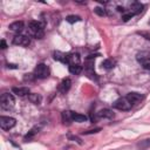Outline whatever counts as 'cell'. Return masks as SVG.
Instances as JSON below:
<instances>
[{
  "instance_id": "obj_10",
  "label": "cell",
  "mask_w": 150,
  "mask_h": 150,
  "mask_svg": "<svg viewBox=\"0 0 150 150\" xmlns=\"http://www.w3.org/2000/svg\"><path fill=\"white\" fill-rule=\"evenodd\" d=\"M12 91L18 96H25L29 94V88L28 87H13Z\"/></svg>"
},
{
  "instance_id": "obj_20",
  "label": "cell",
  "mask_w": 150,
  "mask_h": 150,
  "mask_svg": "<svg viewBox=\"0 0 150 150\" xmlns=\"http://www.w3.org/2000/svg\"><path fill=\"white\" fill-rule=\"evenodd\" d=\"M39 130H40V128L39 127H34V128H32L28 132H27V135L25 136V141H27V139H30L34 135H36L38 132H39Z\"/></svg>"
},
{
  "instance_id": "obj_2",
  "label": "cell",
  "mask_w": 150,
  "mask_h": 150,
  "mask_svg": "<svg viewBox=\"0 0 150 150\" xmlns=\"http://www.w3.org/2000/svg\"><path fill=\"white\" fill-rule=\"evenodd\" d=\"M14 103H15V100H14V96L12 94H8V93H4L0 97V107L5 110H9L14 107Z\"/></svg>"
},
{
  "instance_id": "obj_26",
  "label": "cell",
  "mask_w": 150,
  "mask_h": 150,
  "mask_svg": "<svg viewBox=\"0 0 150 150\" xmlns=\"http://www.w3.org/2000/svg\"><path fill=\"white\" fill-rule=\"evenodd\" d=\"M101 129L100 128H96V129H93V130H88V131H83V134H86V135H89V134H96V132H98Z\"/></svg>"
},
{
  "instance_id": "obj_14",
  "label": "cell",
  "mask_w": 150,
  "mask_h": 150,
  "mask_svg": "<svg viewBox=\"0 0 150 150\" xmlns=\"http://www.w3.org/2000/svg\"><path fill=\"white\" fill-rule=\"evenodd\" d=\"M28 100L34 103V104H40L41 101H42V96L40 94H36V93H32V94H28Z\"/></svg>"
},
{
  "instance_id": "obj_18",
  "label": "cell",
  "mask_w": 150,
  "mask_h": 150,
  "mask_svg": "<svg viewBox=\"0 0 150 150\" xmlns=\"http://www.w3.org/2000/svg\"><path fill=\"white\" fill-rule=\"evenodd\" d=\"M69 71L74 75H79L81 71H82V66L80 64H73V66H69Z\"/></svg>"
},
{
  "instance_id": "obj_6",
  "label": "cell",
  "mask_w": 150,
  "mask_h": 150,
  "mask_svg": "<svg viewBox=\"0 0 150 150\" xmlns=\"http://www.w3.org/2000/svg\"><path fill=\"white\" fill-rule=\"evenodd\" d=\"M13 43L16 45V46H22V47H28L30 45V39L26 35H15L13 38Z\"/></svg>"
},
{
  "instance_id": "obj_24",
  "label": "cell",
  "mask_w": 150,
  "mask_h": 150,
  "mask_svg": "<svg viewBox=\"0 0 150 150\" xmlns=\"http://www.w3.org/2000/svg\"><path fill=\"white\" fill-rule=\"evenodd\" d=\"M138 145H139V146H150V138L141 141V142L138 143Z\"/></svg>"
},
{
  "instance_id": "obj_12",
  "label": "cell",
  "mask_w": 150,
  "mask_h": 150,
  "mask_svg": "<svg viewBox=\"0 0 150 150\" xmlns=\"http://www.w3.org/2000/svg\"><path fill=\"white\" fill-rule=\"evenodd\" d=\"M25 27V23L23 21H15V22H12L9 25V29L12 32H16V33H20Z\"/></svg>"
},
{
  "instance_id": "obj_21",
  "label": "cell",
  "mask_w": 150,
  "mask_h": 150,
  "mask_svg": "<svg viewBox=\"0 0 150 150\" xmlns=\"http://www.w3.org/2000/svg\"><path fill=\"white\" fill-rule=\"evenodd\" d=\"M62 121L64 123H70L73 120H71V111H63L62 112Z\"/></svg>"
},
{
  "instance_id": "obj_7",
  "label": "cell",
  "mask_w": 150,
  "mask_h": 150,
  "mask_svg": "<svg viewBox=\"0 0 150 150\" xmlns=\"http://www.w3.org/2000/svg\"><path fill=\"white\" fill-rule=\"evenodd\" d=\"M70 87H71V80H70L69 77L63 79V80L61 81L60 86H59V91H60L61 94H66V93L70 89Z\"/></svg>"
},
{
  "instance_id": "obj_16",
  "label": "cell",
  "mask_w": 150,
  "mask_h": 150,
  "mask_svg": "<svg viewBox=\"0 0 150 150\" xmlns=\"http://www.w3.org/2000/svg\"><path fill=\"white\" fill-rule=\"evenodd\" d=\"M53 56H54L55 60L61 61V62H63V63H67V54H64V53H62V52H59V50H55V52L53 53Z\"/></svg>"
},
{
  "instance_id": "obj_27",
  "label": "cell",
  "mask_w": 150,
  "mask_h": 150,
  "mask_svg": "<svg viewBox=\"0 0 150 150\" xmlns=\"http://www.w3.org/2000/svg\"><path fill=\"white\" fill-rule=\"evenodd\" d=\"M68 138H69V139H73V141H75V142H77L79 144H82L81 139H80L79 137H76V136H71V135H69V136H68Z\"/></svg>"
},
{
  "instance_id": "obj_22",
  "label": "cell",
  "mask_w": 150,
  "mask_h": 150,
  "mask_svg": "<svg viewBox=\"0 0 150 150\" xmlns=\"http://www.w3.org/2000/svg\"><path fill=\"white\" fill-rule=\"evenodd\" d=\"M66 21L69 22V23H75V22H79L81 21V18L79 15H68L66 18Z\"/></svg>"
},
{
  "instance_id": "obj_15",
  "label": "cell",
  "mask_w": 150,
  "mask_h": 150,
  "mask_svg": "<svg viewBox=\"0 0 150 150\" xmlns=\"http://www.w3.org/2000/svg\"><path fill=\"white\" fill-rule=\"evenodd\" d=\"M87 116L83 115V114H80V112H75V111H71V120L74 122H84L87 121Z\"/></svg>"
},
{
  "instance_id": "obj_9",
  "label": "cell",
  "mask_w": 150,
  "mask_h": 150,
  "mask_svg": "<svg viewBox=\"0 0 150 150\" xmlns=\"http://www.w3.org/2000/svg\"><path fill=\"white\" fill-rule=\"evenodd\" d=\"M125 97L129 100V102H130L131 104H136V103H138L139 101H142V98H143V96H142L139 93H129Z\"/></svg>"
},
{
  "instance_id": "obj_19",
  "label": "cell",
  "mask_w": 150,
  "mask_h": 150,
  "mask_svg": "<svg viewBox=\"0 0 150 150\" xmlns=\"http://www.w3.org/2000/svg\"><path fill=\"white\" fill-rule=\"evenodd\" d=\"M102 66H103V68H105V69H111V68L115 67V61H114L112 59H107V60H104V61L102 62Z\"/></svg>"
},
{
  "instance_id": "obj_28",
  "label": "cell",
  "mask_w": 150,
  "mask_h": 150,
  "mask_svg": "<svg viewBox=\"0 0 150 150\" xmlns=\"http://www.w3.org/2000/svg\"><path fill=\"white\" fill-rule=\"evenodd\" d=\"M0 47H1L2 49H5V48L7 47V45H6V41H5V40H1V42H0Z\"/></svg>"
},
{
  "instance_id": "obj_17",
  "label": "cell",
  "mask_w": 150,
  "mask_h": 150,
  "mask_svg": "<svg viewBox=\"0 0 150 150\" xmlns=\"http://www.w3.org/2000/svg\"><path fill=\"white\" fill-rule=\"evenodd\" d=\"M130 8H131V13H132V14H138V13L142 12L143 5H142L141 2H134V4L130 6Z\"/></svg>"
},
{
  "instance_id": "obj_11",
  "label": "cell",
  "mask_w": 150,
  "mask_h": 150,
  "mask_svg": "<svg viewBox=\"0 0 150 150\" xmlns=\"http://www.w3.org/2000/svg\"><path fill=\"white\" fill-rule=\"evenodd\" d=\"M136 59H137V61L139 63L144 64V63H146V62L150 61V53H148V52H141V53L137 54Z\"/></svg>"
},
{
  "instance_id": "obj_3",
  "label": "cell",
  "mask_w": 150,
  "mask_h": 150,
  "mask_svg": "<svg viewBox=\"0 0 150 150\" xmlns=\"http://www.w3.org/2000/svg\"><path fill=\"white\" fill-rule=\"evenodd\" d=\"M49 74H50V70L48 66L45 63H39L34 69V76L38 79H47Z\"/></svg>"
},
{
  "instance_id": "obj_4",
  "label": "cell",
  "mask_w": 150,
  "mask_h": 150,
  "mask_svg": "<svg viewBox=\"0 0 150 150\" xmlns=\"http://www.w3.org/2000/svg\"><path fill=\"white\" fill-rule=\"evenodd\" d=\"M112 107L116 108V109H118V110L127 111V110H130V109H131L132 104L129 102V100H128L127 97H121V98H118V100H116V101L114 102Z\"/></svg>"
},
{
  "instance_id": "obj_29",
  "label": "cell",
  "mask_w": 150,
  "mask_h": 150,
  "mask_svg": "<svg viewBox=\"0 0 150 150\" xmlns=\"http://www.w3.org/2000/svg\"><path fill=\"white\" fill-rule=\"evenodd\" d=\"M7 67H8V68H14V69H15V68H18V67H16V64H8Z\"/></svg>"
},
{
  "instance_id": "obj_23",
  "label": "cell",
  "mask_w": 150,
  "mask_h": 150,
  "mask_svg": "<svg viewBox=\"0 0 150 150\" xmlns=\"http://www.w3.org/2000/svg\"><path fill=\"white\" fill-rule=\"evenodd\" d=\"M94 12L97 14V15H100V16H104L107 13H105V11L103 9V8H101V7H96V8H94Z\"/></svg>"
},
{
  "instance_id": "obj_5",
  "label": "cell",
  "mask_w": 150,
  "mask_h": 150,
  "mask_svg": "<svg viewBox=\"0 0 150 150\" xmlns=\"http://www.w3.org/2000/svg\"><path fill=\"white\" fill-rule=\"evenodd\" d=\"M15 124H16V121L13 117H9V116H1L0 117V127L4 130H9L13 127H15Z\"/></svg>"
},
{
  "instance_id": "obj_25",
  "label": "cell",
  "mask_w": 150,
  "mask_h": 150,
  "mask_svg": "<svg viewBox=\"0 0 150 150\" xmlns=\"http://www.w3.org/2000/svg\"><path fill=\"white\" fill-rule=\"evenodd\" d=\"M132 16H134V14L130 12V13H128V14H123V15H122V20H123V21H128V20H130Z\"/></svg>"
},
{
  "instance_id": "obj_13",
  "label": "cell",
  "mask_w": 150,
  "mask_h": 150,
  "mask_svg": "<svg viewBox=\"0 0 150 150\" xmlns=\"http://www.w3.org/2000/svg\"><path fill=\"white\" fill-rule=\"evenodd\" d=\"M97 116L98 117H103V118H112L114 117V111L111 109L104 108V109H101L97 112Z\"/></svg>"
},
{
  "instance_id": "obj_1",
  "label": "cell",
  "mask_w": 150,
  "mask_h": 150,
  "mask_svg": "<svg viewBox=\"0 0 150 150\" xmlns=\"http://www.w3.org/2000/svg\"><path fill=\"white\" fill-rule=\"evenodd\" d=\"M28 30H29V34L33 35L36 39H41L45 35L43 25L41 22H39V21H35V20L29 21V23H28Z\"/></svg>"
},
{
  "instance_id": "obj_8",
  "label": "cell",
  "mask_w": 150,
  "mask_h": 150,
  "mask_svg": "<svg viewBox=\"0 0 150 150\" xmlns=\"http://www.w3.org/2000/svg\"><path fill=\"white\" fill-rule=\"evenodd\" d=\"M67 64H80V55L77 53H70L67 54Z\"/></svg>"
}]
</instances>
